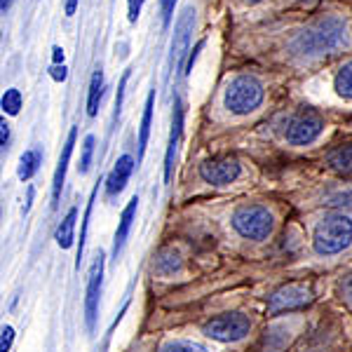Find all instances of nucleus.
Here are the masks:
<instances>
[{
  "label": "nucleus",
  "instance_id": "nucleus-6",
  "mask_svg": "<svg viewBox=\"0 0 352 352\" xmlns=\"http://www.w3.org/2000/svg\"><path fill=\"white\" fill-rule=\"evenodd\" d=\"M312 300V287L303 285V282H292V285L280 287L277 292H272L268 298V312L270 315H280V312L298 310L303 305H308Z\"/></svg>",
  "mask_w": 352,
  "mask_h": 352
},
{
  "label": "nucleus",
  "instance_id": "nucleus-34",
  "mask_svg": "<svg viewBox=\"0 0 352 352\" xmlns=\"http://www.w3.org/2000/svg\"><path fill=\"white\" fill-rule=\"evenodd\" d=\"M10 5H12V0H0V10H3V12H8Z\"/></svg>",
  "mask_w": 352,
  "mask_h": 352
},
{
  "label": "nucleus",
  "instance_id": "nucleus-28",
  "mask_svg": "<svg viewBox=\"0 0 352 352\" xmlns=\"http://www.w3.org/2000/svg\"><path fill=\"white\" fill-rule=\"evenodd\" d=\"M340 294H343L345 300H348V303L352 305V275L343 280V285H340Z\"/></svg>",
  "mask_w": 352,
  "mask_h": 352
},
{
  "label": "nucleus",
  "instance_id": "nucleus-29",
  "mask_svg": "<svg viewBox=\"0 0 352 352\" xmlns=\"http://www.w3.org/2000/svg\"><path fill=\"white\" fill-rule=\"evenodd\" d=\"M8 141H10V124L3 120V122H0V146L5 148V146H8Z\"/></svg>",
  "mask_w": 352,
  "mask_h": 352
},
{
  "label": "nucleus",
  "instance_id": "nucleus-12",
  "mask_svg": "<svg viewBox=\"0 0 352 352\" xmlns=\"http://www.w3.org/2000/svg\"><path fill=\"white\" fill-rule=\"evenodd\" d=\"M132 169H134V157L132 155L118 157L116 167H113V172L109 174V181H106V192H109L111 197L120 195V192L124 190L129 176H132Z\"/></svg>",
  "mask_w": 352,
  "mask_h": 352
},
{
  "label": "nucleus",
  "instance_id": "nucleus-19",
  "mask_svg": "<svg viewBox=\"0 0 352 352\" xmlns=\"http://www.w3.org/2000/svg\"><path fill=\"white\" fill-rule=\"evenodd\" d=\"M333 89H336V94L343 96L345 101H352V61L338 68L336 78H333Z\"/></svg>",
  "mask_w": 352,
  "mask_h": 352
},
{
  "label": "nucleus",
  "instance_id": "nucleus-10",
  "mask_svg": "<svg viewBox=\"0 0 352 352\" xmlns=\"http://www.w3.org/2000/svg\"><path fill=\"white\" fill-rule=\"evenodd\" d=\"M242 167L235 157H214L200 164V179L212 186H228L240 176Z\"/></svg>",
  "mask_w": 352,
  "mask_h": 352
},
{
  "label": "nucleus",
  "instance_id": "nucleus-25",
  "mask_svg": "<svg viewBox=\"0 0 352 352\" xmlns=\"http://www.w3.org/2000/svg\"><path fill=\"white\" fill-rule=\"evenodd\" d=\"M12 343H14V329L3 327V333H0V352H10Z\"/></svg>",
  "mask_w": 352,
  "mask_h": 352
},
{
  "label": "nucleus",
  "instance_id": "nucleus-33",
  "mask_svg": "<svg viewBox=\"0 0 352 352\" xmlns=\"http://www.w3.org/2000/svg\"><path fill=\"white\" fill-rule=\"evenodd\" d=\"M52 61H54V66L64 64V50H61V47H54V50H52Z\"/></svg>",
  "mask_w": 352,
  "mask_h": 352
},
{
  "label": "nucleus",
  "instance_id": "nucleus-17",
  "mask_svg": "<svg viewBox=\"0 0 352 352\" xmlns=\"http://www.w3.org/2000/svg\"><path fill=\"white\" fill-rule=\"evenodd\" d=\"M153 104H155V89L148 94L144 106V118H141V129H139V162L144 160L146 146H148V136H151V122H153Z\"/></svg>",
  "mask_w": 352,
  "mask_h": 352
},
{
  "label": "nucleus",
  "instance_id": "nucleus-18",
  "mask_svg": "<svg viewBox=\"0 0 352 352\" xmlns=\"http://www.w3.org/2000/svg\"><path fill=\"white\" fill-rule=\"evenodd\" d=\"M104 96V73L94 71L92 82H89V96H87V116L94 118L99 113V101Z\"/></svg>",
  "mask_w": 352,
  "mask_h": 352
},
{
  "label": "nucleus",
  "instance_id": "nucleus-24",
  "mask_svg": "<svg viewBox=\"0 0 352 352\" xmlns=\"http://www.w3.org/2000/svg\"><path fill=\"white\" fill-rule=\"evenodd\" d=\"M127 80H129V71H124L122 80H120V87H118V99H116V113H113V120H118L122 111V99H124V87H127Z\"/></svg>",
  "mask_w": 352,
  "mask_h": 352
},
{
  "label": "nucleus",
  "instance_id": "nucleus-13",
  "mask_svg": "<svg viewBox=\"0 0 352 352\" xmlns=\"http://www.w3.org/2000/svg\"><path fill=\"white\" fill-rule=\"evenodd\" d=\"M76 136H78L76 129H71V132H68V139H66L64 151H61V157H59V164H56L54 181H52V200H54V207H56V202H59L61 188H64V181H66V169H68V160H71L73 146H76Z\"/></svg>",
  "mask_w": 352,
  "mask_h": 352
},
{
  "label": "nucleus",
  "instance_id": "nucleus-32",
  "mask_svg": "<svg viewBox=\"0 0 352 352\" xmlns=\"http://www.w3.org/2000/svg\"><path fill=\"white\" fill-rule=\"evenodd\" d=\"M76 10H78V0H66V3H64L66 16H73V14H76Z\"/></svg>",
  "mask_w": 352,
  "mask_h": 352
},
{
  "label": "nucleus",
  "instance_id": "nucleus-20",
  "mask_svg": "<svg viewBox=\"0 0 352 352\" xmlns=\"http://www.w3.org/2000/svg\"><path fill=\"white\" fill-rule=\"evenodd\" d=\"M41 160H43V155H41V151H26L24 155H21V160H19V179L21 181H28L33 174L38 172V167H41Z\"/></svg>",
  "mask_w": 352,
  "mask_h": 352
},
{
  "label": "nucleus",
  "instance_id": "nucleus-27",
  "mask_svg": "<svg viewBox=\"0 0 352 352\" xmlns=\"http://www.w3.org/2000/svg\"><path fill=\"white\" fill-rule=\"evenodd\" d=\"M174 5H176V0H162V21H164V26H167L169 21H172Z\"/></svg>",
  "mask_w": 352,
  "mask_h": 352
},
{
  "label": "nucleus",
  "instance_id": "nucleus-4",
  "mask_svg": "<svg viewBox=\"0 0 352 352\" xmlns=\"http://www.w3.org/2000/svg\"><path fill=\"white\" fill-rule=\"evenodd\" d=\"M232 228L244 240H268V235L272 232V226H275V219H272V212L263 204H242L232 212Z\"/></svg>",
  "mask_w": 352,
  "mask_h": 352
},
{
  "label": "nucleus",
  "instance_id": "nucleus-22",
  "mask_svg": "<svg viewBox=\"0 0 352 352\" xmlns=\"http://www.w3.org/2000/svg\"><path fill=\"white\" fill-rule=\"evenodd\" d=\"M3 111L8 113V116H16L21 109V92L19 89H8V92L3 94Z\"/></svg>",
  "mask_w": 352,
  "mask_h": 352
},
{
  "label": "nucleus",
  "instance_id": "nucleus-14",
  "mask_svg": "<svg viewBox=\"0 0 352 352\" xmlns=\"http://www.w3.org/2000/svg\"><path fill=\"white\" fill-rule=\"evenodd\" d=\"M136 197H132V200L127 202V207H124L122 217H120V223H118V230H116V242H113V258L120 256L124 242H127V235L129 230H132V223H134V217H136Z\"/></svg>",
  "mask_w": 352,
  "mask_h": 352
},
{
  "label": "nucleus",
  "instance_id": "nucleus-3",
  "mask_svg": "<svg viewBox=\"0 0 352 352\" xmlns=\"http://www.w3.org/2000/svg\"><path fill=\"white\" fill-rule=\"evenodd\" d=\"M263 104V85L254 76H237L226 87L223 106L232 116H249Z\"/></svg>",
  "mask_w": 352,
  "mask_h": 352
},
{
  "label": "nucleus",
  "instance_id": "nucleus-9",
  "mask_svg": "<svg viewBox=\"0 0 352 352\" xmlns=\"http://www.w3.org/2000/svg\"><path fill=\"white\" fill-rule=\"evenodd\" d=\"M101 285H104V254H96V261L92 263V270H89L87 294H85V324H87V331H94L96 324Z\"/></svg>",
  "mask_w": 352,
  "mask_h": 352
},
{
  "label": "nucleus",
  "instance_id": "nucleus-16",
  "mask_svg": "<svg viewBox=\"0 0 352 352\" xmlns=\"http://www.w3.org/2000/svg\"><path fill=\"white\" fill-rule=\"evenodd\" d=\"M327 162H329V167H331L333 172H338L343 176H350L352 174V144H345V146L333 148L331 153H329Z\"/></svg>",
  "mask_w": 352,
  "mask_h": 352
},
{
  "label": "nucleus",
  "instance_id": "nucleus-26",
  "mask_svg": "<svg viewBox=\"0 0 352 352\" xmlns=\"http://www.w3.org/2000/svg\"><path fill=\"white\" fill-rule=\"evenodd\" d=\"M127 5H129V14H127V19L134 21L139 19V12H141V5H144V0H127Z\"/></svg>",
  "mask_w": 352,
  "mask_h": 352
},
{
  "label": "nucleus",
  "instance_id": "nucleus-11",
  "mask_svg": "<svg viewBox=\"0 0 352 352\" xmlns=\"http://www.w3.org/2000/svg\"><path fill=\"white\" fill-rule=\"evenodd\" d=\"M181 132H184V109H181V101H174V118H172V132H169V144H167V155H164V184L172 181L174 174V157L176 148H179Z\"/></svg>",
  "mask_w": 352,
  "mask_h": 352
},
{
  "label": "nucleus",
  "instance_id": "nucleus-5",
  "mask_svg": "<svg viewBox=\"0 0 352 352\" xmlns=\"http://www.w3.org/2000/svg\"><path fill=\"white\" fill-rule=\"evenodd\" d=\"M252 320L244 312H223L202 324V333L219 343H237L249 333Z\"/></svg>",
  "mask_w": 352,
  "mask_h": 352
},
{
  "label": "nucleus",
  "instance_id": "nucleus-1",
  "mask_svg": "<svg viewBox=\"0 0 352 352\" xmlns=\"http://www.w3.org/2000/svg\"><path fill=\"white\" fill-rule=\"evenodd\" d=\"M345 43H348V24L338 16H327L300 31L292 43V50L300 56H317L333 52Z\"/></svg>",
  "mask_w": 352,
  "mask_h": 352
},
{
  "label": "nucleus",
  "instance_id": "nucleus-23",
  "mask_svg": "<svg viewBox=\"0 0 352 352\" xmlns=\"http://www.w3.org/2000/svg\"><path fill=\"white\" fill-rule=\"evenodd\" d=\"M94 136H85L82 141V155H80V164H78V169H80V174H87L89 172V164H92V155H94Z\"/></svg>",
  "mask_w": 352,
  "mask_h": 352
},
{
  "label": "nucleus",
  "instance_id": "nucleus-15",
  "mask_svg": "<svg viewBox=\"0 0 352 352\" xmlns=\"http://www.w3.org/2000/svg\"><path fill=\"white\" fill-rule=\"evenodd\" d=\"M76 221H78V207L68 209V214L64 217V221L59 223L56 228V244L61 249H71L73 247V240H76Z\"/></svg>",
  "mask_w": 352,
  "mask_h": 352
},
{
  "label": "nucleus",
  "instance_id": "nucleus-31",
  "mask_svg": "<svg viewBox=\"0 0 352 352\" xmlns=\"http://www.w3.org/2000/svg\"><path fill=\"white\" fill-rule=\"evenodd\" d=\"M202 47H204V43H197V45H195V50H192V54L188 56V61H186V73H188V71H192V64H195V59H197V52H200Z\"/></svg>",
  "mask_w": 352,
  "mask_h": 352
},
{
  "label": "nucleus",
  "instance_id": "nucleus-35",
  "mask_svg": "<svg viewBox=\"0 0 352 352\" xmlns=\"http://www.w3.org/2000/svg\"><path fill=\"white\" fill-rule=\"evenodd\" d=\"M249 3H261V0H249Z\"/></svg>",
  "mask_w": 352,
  "mask_h": 352
},
{
  "label": "nucleus",
  "instance_id": "nucleus-2",
  "mask_svg": "<svg viewBox=\"0 0 352 352\" xmlns=\"http://www.w3.org/2000/svg\"><path fill=\"white\" fill-rule=\"evenodd\" d=\"M352 244V219L345 214H327L312 235V249L320 256H336Z\"/></svg>",
  "mask_w": 352,
  "mask_h": 352
},
{
  "label": "nucleus",
  "instance_id": "nucleus-21",
  "mask_svg": "<svg viewBox=\"0 0 352 352\" xmlns=\"http://www.w3.org/2000/svg\"><path fill=\"white\" fill-rule=\"evenodd\" d=\"M160 352H209L204 345L192 343V340H167Z\"/></svg>",
  "mask_w": 352,
  "mask_h": 352
},
{
  "label": "nucleus",
  "instance_id": "nucleus-8",
  "mask_svg": "<svg viewBox=\"0 0 352 352\" xmlns=\"http://www.w3.org/2000/svg\"><path fill=\"white\" fill-rule=\"evenodd\" d=\"M192 28H195V10L186 8L181 12L179 21H176V31H174V41H172V68L181 71L184 59L190 50V38H192Z\"/></svg>",
  "mask_w": 352,
  "mask_h": 352
},
{
  "label": "nucleus",
  "instance_id": "nucleus-30",
  "mask_svg": "<svg viewBox=\"0 0 352 352\" xmlns=\"http://www.w3.org/2000/svg\"><path fill=\"white\" fill-rule=\"evenodd\" d=\"M66 76H68V73H66V66L64 64H61V66H52V78H54L56 82H64Z\"/></svg>",
  "mask_w": 352,
  "mask_h": 352
},
{
  "label": "nucleus",
  "instance_id": "nucleus-7",
  "mask_svg": "<svg viewBox=\"0 0 352 352\" xmlns=\"http://www.w3.org/2000/svg\"><path fill=\"white\" fill-rule=\"evenodd\" d=\"M324 129V120L317 113H298V116L289 118L287 122V141L292 146H308Z\"/></svg>",
  "mask_w": 352,
  "mask_h": 352
}]
</instances>
